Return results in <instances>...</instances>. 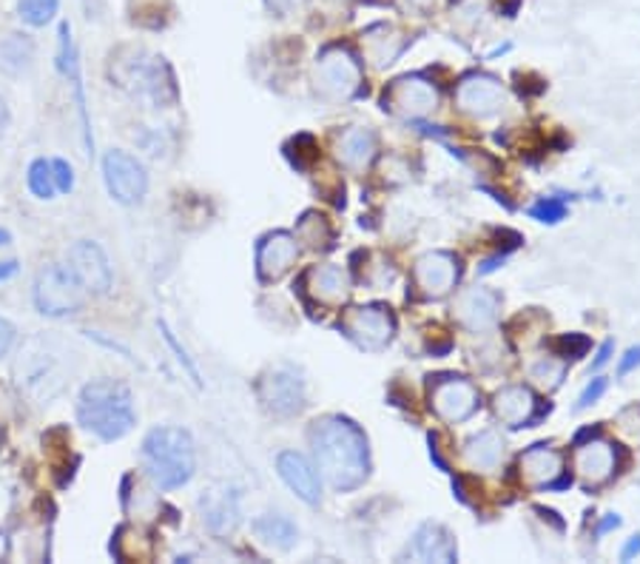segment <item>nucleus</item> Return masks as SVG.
Wrapping results in <instances>:
<instances>
[{"instance_id":"nucleus-1","label":"nucleus","mask_w":640,"mask_h":564,"mask_svg":"<svg viewBox=\"0 0 640 564\" xmlns=\"http://www.w3.org/2000/svg\"><path fill=\"white\" fill-rule=\"evenodd\" d=\"M310 445H313L322 477L336 491H353L367 479V470H370L367 439L351 420H342V416L319 420L310 427Z\"/></svg>"},{"instance_id":"nucleus-2","label":"nucleus","mask_w":640,"mask_h":564,"mask_svg":"<svg viewBox=\"0 0 640 564\" xmlns=\"http://www.w3.org/2000/svg\"><path fill=\"white\" fill-rule=\"evenodd\" d=\"M80 425L88 427L100 439H122L134 427V402L131 391L115 379H97L86 385L78 402Z\"/></svg>"},{"instance_id":"nucleus-3","label":"nucleus","mask_w":640,"mask_h":564,"mask_svg":"<svg viewBox=\"0 0 640 564\" xmlns=\"http://www.w3.org/2000/svg\"><path fill=\"white\" fill-rule=\"evenodd\" d=\"M143 462L163 491L182 487L194 477V442L182 427H154L143 442Z\"/></svg>"},{"instance_id":"nucleus-4","label":"nucleus","mask_w":640,"mask_h":564,"mask_svg":"<svg viewBox=\"0 0 640 564\" xmlns=\"http://www.w3.org/2000/svg\"><path fill=\"white\" fill-rule=\"evenodd\" d=\"M111 74L126 92H131L140 101L163 103L177 97L174 89V74L166 66V60L145 51H129V58H117L111 66Z\"/></svg>"},{"instance_id":"nucleus-5","label":"nucleus","mask_w":640,"mask_h":564,"mask_svg":"<svg viewBox=\"0 0 640 564\" xmlns=\"http://www.w3.org/2000/svg\"><path fill=\"white\" fill-rule=\"evenodd\" d=\"M86 299V285L80 282L72 266H46L35 282V303L37 308L49 317H66L83 308Z\"/></svg>"},{"instance_id":"nucleus-6","label":"nucleus","mask_w":640,"mask_h":564,"mask_svg":"<svg viewBox=\"0 0 640 564\" xmlns=\"http://www.w3.org/2000/svg\"><path fill=\"white\" fill-rule=\"evenodd\" d=\"M430 406L441 420L455 425V422H467L478 411L482 399L475 385L464 376H436L430 379Z\"/></svg>"},{"instance_id":"nucleus-7","label":"nucleus","mask_w":640,"mask_h":564,"mask_svg":"<svg viewBox=\"0 0 640 564\" xmlns=\"http://www.w3.org/2000/svg\"><path fill=\"white\" fill-rule=\"evenodd\" d=\"M342 333L347 340H353L362 351H381L388 348L396 331V322L390 317L388 308L381 305H365V308H353L342 322H339Z\"/></svg>"},{"instance_id":"nucleus-8","label":"nucleus","mask_w":640,"mask_h":564,"mask_svg":"<svg viewBox=\"0 0 640 564\" xmlns=\"http://www.w3.org/2000/svg\"><path fill=\"white\" fill-rule=\"evenodd\" d=\"M313 80H317V89L331 97H351L362 83V66L351 51L333 46L317 58Z\"/></svg>"},{"instance_id":"nucleus-9","label":"nucleus","mask_w":640,"mask_h":564,"mask_svg":"<svg viewBox=\"0 0 640 564\" xmlns=\"http://www.w3.org/2000/svg\"><path fill=\"white\" fill-rule=\"evenodd\" d=\"M260 402L268 413L274 416H294L305 408V383L294 368L268 371L257 385Z\"/></svg>"},{"instance_id":"nucleus-10","label":"nucleus","mask_w":640,"mask_h":564,"mask_svg":"<svg viewBox=\"0 0 640 564\" xmlns=\"http://www.w3.org/2000/svg\"><path fill=\"white\" fill-rule=\"evenodd\" d=\"M103 177H106L108 195L115 197L117 203L122 205L140 203L145 195V188H149V174H145V168L126 152L106 154V160H103Z\"/></svg>"},{"instance_id":"nucleus-11","label":"nucleus","mask_w":640,"mask_h":564,"mask_svg":"<svg viewBox=\"0 0 640 564\" xmlns=\"http://www.w3.org/2000/svg\"><path fill=\"white\" fill-rule=\"evenodd\" d=\"M436 103H439V94L422 78H402L384 92V109L396 111L404 120H418V117L430 115Z\"/></svg>"},{"instance_id":"nucleus-12","label":"nucleus","mask_w":640,"mask_h":564,"mask_svg":"<svg viewBox=\"0 0 640 564\" xmlns=\"http://www.w3.org/2000/svg\"><path fill=\"white\" fill-rule=\"evenodd\" d=\"M455 101L467 115L493 117L507 106V92H503L501 80L493 74H470L455 89Z\"/></svg>"},{"instance_id":"nucleus-13","label":"nucleus","mask_w":640,"mask_h":564,"mask_svg":"<svg viewBox=\"0 0 640 564\" xmlns=\"http://www.w3.org/2000/svg\"><path fill=\"white\" fill-rule=\"evenodd\" d=\"M69 266L92 294H106L111 289V268H108L106 254L92 239H80L69 248Z\"/></svg>"},{"instance_id":"nucleus-14","label":"nucleus","mask_w":640,"mask_h":564,"mask_svg":"<svg viewBox=\"0 0 640 564\" xmlns=\"http://www.w3.org/2000/svg\"><path fill=\"white\" fill-rule=\"evenodd\" d=\"M296 257H299V243H296L294 234H268L260 243V248H257V271H260V280H282L296 266Z\"/></svg>"},{"instance_id":"nucleus-15","label":"nucleus","mask_w":640,"mask_h":564,"mask_svg":"<svg viewBox=\"0 0 640 564\" xmlns=\"http://www.w3.org/2000/svg\"><path fill=\"white\" fill-rule=\"evenodd\" d=\"M564 459L558 450L547 448V445H535L521 456V477L535 487H547V491H564L572 485V479L564 477L561 470Z\"/></svg>"},{"instance_id":"nucleus-16","label":"nucleus","mask_w":640,"mask_h":564,"mask_svg":"<svg viewBox=\"0 0 640 564\" xmlns=\"http://www.w3.org/2000/svg\"><path fill=\"white\" fill-rule=\"evenodd\" d=\"M459 280V260L453 254L432 251L416 262V285L425 297H445Z\"/></svg>"},{"instance_id":"nucleus-17","label":"nucleus","mask_w":640,"mask_h":564,"mask_svg":"<svg viewBox=\"0 0 640 564\" xmlns=\"http://www.w3.org/2000/svg\"><path fill=\"white\" fill-rule=\"evenodd\" d=\"M578 473H581L583 485L601 487L606 485L615 473H618V448L606 445V442H590L578 450Z\"/></svg>"},{"instance_id":"nucleus-18","label":"nucleus","mask_w":640,"mask_h":564,"mask_svg":"<svg viewBox=\"0 0 640 564\" xmlns=\"http://www.w3.org/2000/svg\"><path fill=\"white\" fill-rule=\"evenodd\" d=\"M276 470H280L282 482H285L299 500L308 502V505H319V491H322V485H319V477L317 470H313V465H310L303 454H294V450L280 454Z\"/></svg>"},{"instance_id":"nucleus-19","label":"nucleus","mask_w":640,"mask_h":564,"mask_svg":"<svg viewBox=\"0 0 640 564\" xmlns=\"http://www.w3.org/2000/svg\"><path fill=\"white\" fill-rule=\"evenodd\" d=\"M303 291L319 305H339L347 297L351 282L339 266H313L303 277Z\"/></svg>"},{"instance_id":"nucleus-20","label":"nucleus","mask_w":640,"mask_h":564,"mask_svg":"<svg viewBox=\"0 0 640 564\" xmlns=\"http://www.w3.org/2000/svg\"><path fill=\"white\" fill-rule=\"evenodd\" d=\"M202 521L214 533H230L239 525V496L234 487H214L200 500Z\"/></svg>"},{"instance_id":"nucleus-21","label":"nucleus","mask_w":640,"mask_h":564,"mask_svg":"<svg viewBox=\"0 0 640 564\" xmlns=\"http://www.w3.org/2000/svg\"><path fill=\"white\" fill-rule=\"evenodd\" d=\"M411 553L422 562H455L459 559V550H455V539L450 536V530L441 528V525H422L413 536Z\"/></svg>"},{"instance_id":"nucleus-22","label":"nucleus","mask_w":640,"mask_h":564,"mask_svg":"<svg viewBox=\"0 0 640 564\" xmlns=\"http://www.w3.org/2000/svg\"><path fill=\"white\" fill-rule=\"evenodd\" d=\"M535 397L526 388H521V385H510V388H503V391L496 393V402H493V408H496V416L503 422V425L510 427H530L535 425Z\"/></svg>"},{"instance_id":"nucleus-23","label":"nucleus","mask_w":640,"mask_h":564,"mask_svg":"<svg viewBox=\"0 0 640 564\" xmlns=\"http://www.w3.org/2000/svg\"><path fill=\"white\" fill-rule=\"evenodd\" d=\"M498 297L493 291L473 289L459 299V319L470 331H484L496 322Z\"/></svg>"},{"instance_id":"nucleus-24","label":"nucleus","mask_w":640,"mask_h":564,"mask_svg":"<svg viewBox=\"0 0 640 564\" xmlns=\"http://www.w3.org/2000/svg\"><path fill=\"white\" fill-rule=\"evenodd\" d=\"M339 160L351 168H365L376 154V138L370 129H347L336 140Z\"/></svg>"},{"instance_id":"nucleus-25","label":"nucleus","mask_w":640,"mask_h":564,"mask_svg":"<svg viewBox=\"0 0 640 564\" xmlns=\"http://www.w3.org/2000/svg\"><path fill=\"white\" fill-rule=\"evenodd\" d=\"M253 530H257V536H260L262 542L274 544V548H280V550L294 548L296 536H299V530H296L294 521L282 514L262 516V519L253 521Z\"/></svg>"},{"instance_id":"nucleus-26","label":"nucleus","mask_w":640,"mask_h":564,"mask_svg":"<svg viewBox=\"0 0 640 564\" xmlns=\"http://www.w3.org/2000/svg\"><path fill=\"white\" fill-rule=\"evenodd\" d=\"M467 462L473 465V468H482V470H493L498 462H501V454H503V445L501 439H498V434H493V431H482L478 436H473V439L467 442Z\"/></svg>"},{"instance_id":"nucleus-27","label":"nucleus","mask_w":640,"mask_h":564,"mask_svg":"<svg viewBox=\"0 0 640 564\" xmlns=\"http://www.w3.org/2000/svg\"><path fill=\"white\" fill-rule=\"evenodd\" d=\"M296 239H303V243H308L310 248H328V243L333 239V232L331 225H328V220L322 218V214H317V211H308L303 220H299V228H296Z\"/></svg>"},{"instance_id":"nucleus-28","label":"nucleus","mask_w":640,"mask_h":564,"mask_svg":"<svg viewBox=\"0 0 640 564\" xmlns=\"http://www.w3.org/2000/svg\"><path fill=\"white\" fill-rule=\"evenodd\" d=\"M29 188L32 195L40 197V200H51V195L58 191V186H55V174H51V163H46V160H35V163H32Z\"/></svg>"},{"instance_id":"nucleus-29","label":"nucleus","mask_w":640,"mask_h":564,"mask_svg":"<svg viewBox=\"0 0 640 564\" xmlns=\"http://www.w3.org/2000/svg\"><path fill=\"white\" fill-rule=\"evenodd\" d=\"M58 3L60 0H21L17 9H21L23 21L32 23V26H44V23H49L55 17Z\"/></svg>"},{"instance_id":"nucleus-30","label":"nucleus","mask_w":640,"mask_h":564,"mask_svg":"<svg viewBox=\"0 0 640 564\" xmlns=\"http://www.w3.org/2000/svg\"><path fill=\"white\" fill-rule=\"evenodd\" d=\"M590 345V337H583V333H564L553 342L555 354L564 356V360H581V356H586Z\"/></svg>"},{"instance_id":"nucleus-31","label":"nucleus","mask_w":640,"mask_h":564,"mask_svg":"<svg viewBox=\"0 0 640 564\" xmlns=\"http://www.w3.org/2000/svg\"><path fill=\"white\" fill-rule=\"evenodd\" d=\"M530 218L533 220H541V223H561L564 218H567V203L564 200H558V197H544V200H538V203L530 209Z\"/></svg>"},{"instance_id":"nucleus-32","label":"nucleus","mask_w":640,"mask_h":564,"mask_svg":"<svg viewBox=\"0 0 640 564\" xmlns=\"http://www.w3.org/2000/svg\"><path fill=\"white\" fill-rule=\"evenodd\" d=\"M533 379H538V383L547 385V388H558L564 379V365L561 362H553V360L538 362V365L533 368Z\"/></svg>"},{"instance_id":"nucleus-33","label":"nucleus","mask_w":640,"mask_h":564,"mask_svg":"<svg viewBox=\"0 0 640 564\" xmlns=\"http://www.w3.org/2000/svg\"><path fill=\"white\" fill-rule=\"evenodd\" d=\"M51 174H55V186H58V191L69 195V191H72V186H74L72 166H69L66 160H55V163H51Z\"/></svg>"},{"instance_id":"nucleus-34","label":"nucleus","mask_w":640,"mask_h":564,"mask_svg":"<svg viewBox=\"0 0 640 564\" xmlns=\"http://www.w3.org/2000/svg\"><path fill=\"white\" fill-rule=\"evenodd\" d=\"M606 379H601V376H597V379H592L590 385H586V388H583V393H581V399H578V411H583V408H590V406H595L597 399L604 397L606 393Z\"/></svg>"},{"instance_id":"nucleus-35","label":"nucleus","mask_w":640,"mask_h":564,"mask_svg":"<svg viewBox=\"0 0 640 564\" xmlns=\"http://www.w3.org/2000/svg\"><path fill=\"white\" fill-rule=\"evenodd\" d=\"M638 365H640V345H635V348H629V351H626V354H624V360H620L618 374L626 376V374H629V371L638 368Z\"/></svg>"},{"instance_id":"nucleus-36","label":"nucleus","mask_w":640,"mask_h":564,"mask_svg":"<svg viewBox=\"0 0 640 564\" xmlns=\"http://www.w3.org/2000/svg\"><path fill=\"white\" fill-rule=\"evenodd\" d=\"M12 340H15V328L9 326L7 319H0V356L12 348Z\"/></svg>"},{"instance_id":"nucleus-37","label":"nucleus","mask_w":640,"mask_h":564,"mask_svg":"<svg viewBox=\"0 0 640 564\" xmlns=\"http://www.w3.org/2000/svg\"><path fill=\"white\" fill-rule=\"evenodd\" d=\"M612 354H615V342H604V345H601V351H597V356H595V362H592V371H597V368H604L606 362L612 360Z\"/></svg>"},{"instance_id":"nucleus-38","label":"nucleus","mask_w":640,"mask_h":564,"mask_svg":"<svg viewBox=\"0 0 640 564\" xmlns=\"http://www.w3.org/2000/svg\"><path fill=\"white\" fill-rule=\"evenodd\" d=\"M635 556H640V533L632 536V539L626 542V548L620 550V559H624V562H632Z\"/></svg>"},{"instance_id":"nucleus-39","label":"nucleus","mask_w":640,"mask_h":564,"mask_svg":"<svg viewBox=\"0 0 640 564\" xmlns=\"http://www.w3.org/2000/svg\"><path fill=\"white\" fill-rule=\"evenodd\" d=\"M615 528H620V516L609 514L604 521H601V525H597V536H606L609 530H615Z\"/></svg>"},{"instance_id":"nucleus-40","label":"nucleus","mask_w":640,"mask_h":564,"mask_svg":"<svg viewBox=\"0 0 640 564\" xmlns=\"http://www.w3.org/2000/svg\"><path fill=\"white\" fill-rule=\"evenodd\" d=\"M17 274V262L9 260V262H0V280H9V277Z\"/></svg>"},{"instance_id":"nucleus-41","label":"nucleus","mask_w":640,"mask_h":564,"mask_svg":"<svg viewBox=\"0 0 640 564\" xmlns=\"http://www.w3.org/2000/svg\"><path fill=\"white\" fill-rule=\"evenodd\" d=\"M303 0H271V7L276 9V12H291L294 7H299Z\"/></svg>"},{"instance_id":"nucleus-42","label":"nucleus","mask_w":640,"mask_h":564,"mask_svg":"<svg viewBox=\"0 0 640 564\" xmlns=\"http://www.w3.org/2000/svg\"><path fill=\"white\" fill-rule=\"evenodd\" d=\"M9 129V109L7 103L0 101V138H3V131Z\"/></svg>"},{"instance_id":"nucleus-43","label":"nucleus","mask_w":640,"mask_h":564,"mask_svg":"<svg viewBox=\"0 0 640 564\" xmlns=\"http://www.w3.org/2000/svg\"><path fill=\"white\" fill-rule=\"evenodd\" d=\"M9 243H12L9 232H3V228H0V246H9Z\"/></svg>"}]
</instances>
